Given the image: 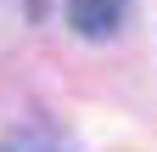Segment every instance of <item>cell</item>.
I'll list each match as a JSON object with an SVG mask.
<instances>
[{
	"label": "cell",
	"instance_id": "cell-1",
	"mask_svg": "<svg viewBox=\"0 0 157 152\" xmlns=\"http://www.w3.org/2000/svg\"><path fill=\"white\" fill-rule=\"evenodd\" d=\"M124 11H129V0H67V23H73V34H84V40L118 34Z\"/></svg>",
	"mask_w": 157,
	"mask_h": 152
},
{
	"label": "cell",
	"instance_id": "cell-2",
	"mask_svg": "<svg viewBox=\"0 0 157 152\" xmlns=\"http://www.w3.org/2000/svg\"><path fill=\"white\" fill-rule=\"evenodd\" d=\"M0 152H73L67 135H56L51 124H23V130H11L6 141H0Z\"/></svg>",
	"mask_w": 157,
	"mask_h": 152
}]
</instances>
